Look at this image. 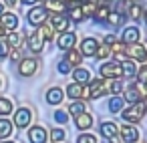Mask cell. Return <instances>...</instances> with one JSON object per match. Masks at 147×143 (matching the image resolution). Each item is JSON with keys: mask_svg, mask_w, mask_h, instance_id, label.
<instances>
[{"mask_svg": "<svg viewBox=\"0 0 147 143\" xmlns=\"http://www.w3.org/2000/svg\"><path fill=\"white\" fill-rule=\"evenodd\" d=\"M145 113H147V103H145V101H137V103H131V107L125 109L121 117H123L125 121H129V123H137V121L143 119Z\"/></svg>", "mask_w": 147, "mask_h": 143, "instance_id": "6da1fadb", "label": "cell"}, {"mask_svg": "<svg viewBox=\"0 0 147 143\" xmlns=\"http://www.w3.org/2000/svg\"><path fill=\"white\" fill-rule=\"evenodd\" d=\"M47 18H49V10L42 8V6H34V8L28 12V22H30L32 26H40V24H45Z\"/></svg>", "mask_w": 147, "mask_h": 143, "instance_id": "7a4b0ae2", "label": "cell"}, {"mask_svg": "<svg viewBox=\"0 0 147 143\" xmlns=\"http://www.w3.org/2000/svg\"><path fill=\"white\" fill-rule=\"evenodd\" d=\"M89 83L91 85L87 87V99H99V97H103L107 93L103 79H95V81H89Z\"/></svg>", "mask_w": 147, "mask_h": 143, "instance_id": "3957f363", "label": "cell"}, {"mask_svg": "<svg viewBox=\"0 0 147 143\" xmlns=\"http://www.w3.org/2000/svg\"><path fill=\"white\" fill-rule=\"evenodd\" d=\"M99 73L103 79H119L121 77V65L119 63H105L99 67Z\"/></svg>", "mask_w": 147, "mask_h": 143, "instance_id": "277c9868", "label": "cell"}, {"mask_svg": "<svg viewBox=\"0 0 147 143\" xmlns=\"http://www.w3.org/2000/svg\"><path fill=\"white\" fill-rule=\"evenodd\" d=\"M127 57L129 59H133V61H147V49L143 47V45H139V42H133V45H129L127 47Z\"/></svg>", "mask_w": 147, "mask_h": 143, "instance_id": "5b68a950", "label": "cell"}, {"mask_svg": "<svg viewBox=\"0 0 147 143\" xmlns=\"http://www.w3.org/2000/svg\"><path fill=\"white\" fill-rule=\"evenodd\" d=\"M49 18H51V26H53V30L65 32V30L69 28V18H67L65 14H55V12H51Z\"/></svg>", "mask_w": 147, "mask_h": 143, "instance_id": "8992f818", "label": "cell"}, {"mask_svg": "<svg viewBox=\"0 0 147 143\" xmlns=\"http://www.w3.org/2000/svg\"><path fill=\"white\" fill-rule=\"evenodd\" d=\"M30 119H32V113H30V109H26V107H20L18 111H16V115H14V125L16 127H28L30 125Z\"/></svg>", "mask_w": 147, "mask_h": 143, "instance_id": "52a82bcc", "label": "cell"}, {"mask_svg": "<svg viewBox=\"0 0 147 143\" xmlns=\"http://www.w3.org/2000/svg\"><path fill=\"white\" fill-rule=\"evenodd\" d=\"M119 133H121L123 141H127V143H135L139 139V129L135 125H123V127H119Z\"/></svg>", "mask_w": 147, "mask_h": 143, "instance_id": "ba28073f", "label": "cell"}, {"mask_svg": "<svg viewBox=\"0 0 147 143\" xmlns=\"http://www.w3.org/2000/svg\"><path fill=\"white\" fill-rule=\"evenodd\" d=\"M75 42H77V34L75 32H63L61 36H59V40H57V47L59 49H63V51H69V49H73L75 47Z\"/></svg>", "mask_w": 147, "mask_h": 143, "instance_id": "9c48e42d", "label": "cell"}, {"mask_svg": "<svg viewBox=\"0 0 147 143\" xmlns=\"http://www.w3.org/2000/svg\"><path fill=\"white\" fill-rule=\"evenodd\" d=\"M36 67H38V63L34 59H22L20 65H18V73L22 77H30V75L36 73Z\"/></svg>", "mask_w": 147, "mask_h": 143, "instance_id": "30bf717a", "label": "cell"}, {"mask_svg": "<svg viewBox=\"0 0 147 143\" xmlns=\"http://www.w3.org/2000/svg\"><path fill=\"white\" fill-rule=\"evenodd\" d=\"M47 131H45V127H40V125H34V127H30V131H28V141L30 143H47Z\"/></svg>", "mask_w": 147, "mask_h": 143, "instance_id": "8fae6325", "label": "cell"}, {"mask_svg": "<svg viewBox=\"0 0 147 143\" xmlns=\"http://www.w3.org/2000/svg\"><path fill=\"white\" fill-rule=\"evenodd\" d=\"M42 47H45V38H42V34H40L38 30H34L32 34H28V49H30L34 55L40 53Z\"/></svg>", "mask_w": 147, "mask_h": 143, "instance_id": "7c38bea8", "label": "cell"}, {"mask_svg": "<svg viewBox=\"0 0 147 143\" xmlns=\"http://www.w3.org/2000/svg\"><path fill=\"white\" fill-rule=\"evenodd\" d=\"M139 36H141V32H139L137 26H127V28L123 30L121 42H125V45H133V42H139Z\"/></svg>", "mask_w": 147, "mask_h": 143, "instance_id": "4fadbf2b", "label": "cell"}, {"mask_svg": "<svg viewBox=\"0 0 147 143\" xmlns=\"http://www.w3.org/2000/svg\"><path fill=\"white\" fill-rule=\"evenodd\" d=\"M97 49H99V42H97V38H85L83 42H81V55H87V57H95V53H97Z\"/></svg>", "mask_w": 147, "mask_h": 143, "instance_id": "5bb4252c", "label": "cell"}, {"mask_svg": "<svg viewBox=\"0 0 147 143\" xmlns=\"http://www.w3.org/2000/svg\"><path fill=\"white\" fill-rule=\"evenodd\" d=\"M75 125H77V129H81V131H87V129L93 125V115H89L87 111H85V113H81V115H77V119H75Z\"/></svg>", "mask_w": 147, "mask_h": 143, "instance_id": "9a60e30c", "label": "cell"}, {"mask_svg": "<svg viewBox=\"0 0 147 143\" xmlns=\"http://www.w3.org/2000/svg\"><path fill=\"white\" fill-rule=\"evenodd\" d=\"M125 51H127L125 42H119V40L111 47V55L115 57V61H117V63H119V61H127V53H125Z\"/></svg>", "mask_w": 147, "mask_h": 143, "instance_id": "2e32d148", "label": "cell"}, {"mask_svg": "<svg viewBox=\"0 0 147 143\" xmlns=\"http://www.w3.org/2000/svg\"><path fill=\"white\" fill-rule=\"evenodd\" d=\"M0 22H2V26L6 28V30H14L16 26H18V18H16V14H12V12H2V18H0Z\"/></svg>", "mask_w": 147, "mask_h": 143, "instance_id": "e0dca14e", "label": "cell"}, {"mask_svg": "<svg viewBox=\"0 0 147 143\" xmlns=\"http://www.w3.org/2000/svg\"><path fill=\"white\" fill-rule=\"evenodd\" d=\"M83 93H85V85H81V83H73L67 87L69 99H83Z\"/></svg>", "mask_w": 147, "mask_h": 143, "instance_id": "ac0fdd59", "label": "cell"}, {"mask_svg": "<svg viewBox=\"0 0 147 143\" xmlns=\"http://www.w3.org/2000/svg\"><path fill=\"white\" fill-rule=\"evenodd\" d=\"M117 133H119V127H117L115 123H111V121H105V123H101V135H103V137L111 139V137H115Z\"/></svg>", "mask_w": 147, "mask_h": 143, "instance_id": "d6986e66", "label": "cell"}, {"mask_svg": "<svg viewBox=\"0 0 147 143\" xmlns=\"http://www.w3.org/2000/svg\"><path fill=\"white\" fill-rule=\"evenodd\" d=\"M65 61H67L71 67H79L81 61H83V55H81L79 51H75V49H69L67 55H65Z\"/></svg>", "mask_w": 147, "mask_h": 143, "instance_id": "ffe728a7", "label": "cell"}, {"mask_svg": "<svg viewBox=\"0 0 147 143\" xmlns=\"http://www.w3.org/2000/svg\"><path fill=\"white\" fill-rule=\"evenodd\" d=\"M47 101H49L51 105H59V103L63 101V89H59V87L49 89V91H47Z\"/></svg>", "mask_w": 147, "mask_h": 143, "instance_id": "44dd1931", "label": "cell"}, {"mask_svg": "<svg viewBox=\"0 0 147 143\" xmlns=\"http://www.w3.org/2000/svg\"><path fill=\"white\" fill-rule=\"evenodd\" d=\"M47 10H51L55 14H63L67 10V4H65V0H49V2H47Z\"/></svg>", "mask_w": 147, "mask_h": 143, "instance_id": "7402d4cb", "label": "cell"}, {"mask_svg": "<svg viewBox=\"0 0 147 143\" xmlns=\"http://www.w3.org/2000/svg\"><path fill=\"white\" fill-rule=\"evenodd\" d=\"M73 79H75V83L85 85V83L91 81V73H89V69H75L73 71Z\"/></svg>", "mask_w": 147, "mask_h": 143, "instance_id": "603a6c76", "label": "cell"}, {"mask_svg": "<svg viewBox=\"0 0 147 143\" xmlns=\"http://www.w3.org/2000/svg\"><path fill=\"white\" fill-rule=\"evenodd\" d=\"M137 71H139V69L135 67L133 61H123V65H121V75H123V77H135Z\"/></svg>", "mask_w": 147, "mask_h": 143, "instance_id": "cb8c5ba5", "label": "cell"}, {"mask_svg": "<svg viewBox=\"0 0 147 143\" xmlns=\"http://www.w3.org/2000/svg\"><path fill=\"white\" fill-rule=\"evenodd\" d=\"M6 40H8V45L12 47V49H20V45H22V40H24V36L20 34V32H16V30H12L8 36H6Z\"/></svg>", "mask_w": 147, "mask_h": 143, "instance_id": "d4e9b609", "label": "cell"}, {"mask_svg": "<svg viewBox=\"0 0 147 143\" xmlns=\"http://www.w3.org/2000/svg\"><path fill=\"white\" fill-rule=\"evenodd\" d=\"M12 135V123L8 119H2L0 121V139H6Z\"/></svg>", "mask_w": 147, "mask_h": 143, "instance_id": "484cf974", "label": "cell"}, {"mask_svg": "<svg viewBox=\"0 0 147 143\" xmlns=\"http://www.w3.org/2000/svg\"><path fill=\"white\" fill-rule=\"evenodd\" d=\"M127 103H137V101H141V97H139V93H137V89H135V85H131V87H127V91H125V97H123Z\"/></svg>", "mask_w": 147, "mask_h": 143, "instance_id": "4316f807", "label": "cell"}, {"mask_svg": "<svg viewBox=\"0 0 147 143\" xmlns=\"http://www.w3.org/2000/svg\"><path fill=\"white\" fill-rule=\"evenodd\" d=\"M123 97H119V95H115L111 101H109V111L111 113H119V111H123Z\"/></svg>", "mask_w": 147, "mask_h": 143, "instance_id": "83f0119b", "label": "cell"}, {"mask_svg": "<svg viewBox=\"0 0 147 143\" xmlns=\"http://www.w3.org/2000/svg\"><path fill=\"white\" fill-rule=\"evenodd\" d=\"M109 12H111V10H109V6H107V4H103V6H97V10H95V14H93V16H95V20H99V22H105V20H107V16H109Z\"/></svg>", "mask_w": 147, "mask_h": 143, "instance_id": "f1b7e54d", "label": "cell"}, {"mask_svg": "<svg viewBox=\"0 0 147 143\" xmlns=\"http://www.w3.org/2000/svg\"><path fill=\"white\" fill-rule=\"evenodd\" d=\"M123 20H125V16H123L121 12H109V16H107V20H105V22H109L111 26H121V24H123Z\"/></svg>", "mask_w": 147, "mask_h": 143, "instance_id": "f546056e", "label": "cell"}, {"mask_svg": "<svg viewBox=\"0 0 147 143\" xmlns=\"http://www.w3.org/2000/svg\"><path fill=\"white\" fill-rule=\"evenodd\" d=\"M105 89H107V93L119 95V93L123 91V83H121L119 79H111V83H109V85H105Z\"/></svg>", "mask_w": 147, "mask_h": 143, "instance_id": "4dcf8cb0", "label": "cell"}, {"mask_svg": "<svg viewBox=\"0 0 147 143\" xmlns=\"http://www.w3.org/2000/svg\"><path fill=\"white\" fill-rule=\"evenodd\" d=\"M81 10H83V14H85V16H93V14H95V10H97V4H95V2H91V0H87V2H83V4H81Z\"/></svg>", "mask_w": 147, "mask_h": 143, "instance_id": "1f68e13d", "label": "cell"}, {"mask_svg": "<svg viewBox=\"0 0 147 143\" xmlns=\"http://www.w3.org/2000/svg\"><path fill=\"white\" fill-rule=\"evenodd\" d=\"M85 111H87V107H85L81 101L71 103V105H69V113H71V115H75V117H77V115H81V113H85Z\"/></svg>", "mask_w": 147, "mask_h": 143, "instance_id": "d6a6232c", "label": "cell"}, {"mask_svg": "<svg viewBox=\"0 0 147 143\" xmlns=\"http://www.w3.org/2000/svg\"><path fill=\"white\" fill-rule=\"evenodd\" d=\"M10 111H12V101L0 99V115H10Z\"/></svg>", "mask_w": 147, "mask_h": 143, "instance_id": "836d02e7", "label": "cell"}, {"mask_svg": "<svg viewBox=\"0 0 147 143\" xmlns=\"http://www.w3.org/2000/svg\"><path fill=\"white\" fill-rule=\"evenodd\" d=\"M38 32L42 34V38H45V40H53V38H55V34H53V26L40 24V26H38Z\"/></svg>", "mask_w": 147, "mask_h": 143, "instance_id": "e575fe53", "label": "cell"}, {"mask_svg": "<svg viewBox=\"0 0 147 143\" xmlns=\"http://www.w3.org/2000/svg\"><path fill=\"white\" fill-rule=\"evenodd\" d=\"M95 57H99V59H109V57H111V47H109V45L99 47L97 53H95Z\"/></svg>", "mask_w": 147, "mask_h": 143, "instance_id": "d590c367", "label": "cell"}, {"mask_svg": "<svg viewBox=\"0 0 147 143\" xmlns=\"http://www.w3.org/2000/svg\"><path fill=\"white\" fill-rule=\"evenodd\" d=\"M8 53H10V45H8V40H6L4 36H0V59H4Z\"/></svg>", "mask_w": 147, "mask_h": 143, "instance_id": "8d00e7d4", "label": "cell"}, {"mask_svg": "<svg viewBox=\"0 0 147 143\" xmlns=\"http://www.w3.org/2000/svg\"><path fill=\"white\" fill-rule=\"evenodd\" d=\"M141 14H143V8H141L139 4H133V6L129 8V16H131L133 20H139V18H141Z\"/></svg>", "mask_w": 147, "mask_h": 143, "instance_id": "74e56055", "label": "cell"}, {"mask_svg": "<svg viewBox=\"0 0 147 143\" xmlns=\"http://www.w3.org/2000/svg\"><path fill=\"white\" fill-rule=\"evenodd\" d=\"M83 18H85V14H83L81 6H75V8H71V20H75V22H81Z\"/></svg>", "mask_w": 147, "mask_h": 143, "instance_id": "f35d334b", "label": "cell"}, {"mask_svg": "<svg viewBox=\"0 0 147 143\" xmlns=\"http://www.w3.org/2000/svg\"><path fill=\"white\" fill-rule=\"evenodd\" d=\"M67 135H65V131L63 129H53L51 131V139H53V143H59V141H63Z\"/></svg>", "mask_w": 147, "mask_h": 143, "instance_id": "ab89813d", "label": "cell"}, {"mask_svg": "<svg viewBox=\"0 0 147 143\" xmlns=\"http://www.w3.org/2000/svg\"><path fill=\"white\" fill-rule=\"evenodd\" d=\"M77 143H97V139H95V135L85 133V135H81V137L77 139Z\"/></svg>", "mask_w": 147, "mask_h": 143, "instance_id": "60d3db41", "label": "cell"}, {"mask_svg": "<svg viewBox=\"0 0 147 143\" xmlns=\"http://www.w3.org/2000/svg\"><path fill=\"white\" fill-rule=\"evenodd\" d=\"M59 73H61V75H67V73H71V65H69L67 61H61V63H59Z\"/></svg>", "mask_w": 147, "mask_h": 143, "instance_id": "b9f144b4", "label": "cell"}, {"mask_svg": "<svg viewBox=\"0 0 147 143\" xmlns=\"http://www.w3.org/2000/svg\"><path fill=\"white\" fill-rule=\"evenodd\" d=\"M55 119H57L59 123H67V119H69V117H67V113H65V111H57V113H55Z\"/></svg>", "mask_w": 147, "mask_h": 143, "instance_id": "7bdbcfd3", "label": "cell"}, {"mask_svg": "<svg viewBox=\"0 0 147 143\" xmlns=\"http://www.w3.org/2000/svg\"><path fill=\"white\" fill-rule=\"evenodd\" d=\"M119 40V36H115V34H107L105 36V45H115Z\"/></svg>", "mask_w": 147, "mask_h": 143, "instance_id": "ee69618b", "label": "cell"}, {"mask_svg": "<svg viewBox=\"0 0 147 143\" xmlns=\"http://www.w3.org/2000/svg\"><path fill=\"white\" fill-rule=\"evenodd\" d=\"M8 55H10V59H12V61H20V51H18V49H10V53H8Z\"/></svg>", "mask_w": 147, "mask_h": 143, "instance_id": "f6af8a7d", "label": "cell"}, {"mask_svg": "<svg viewBox=\"0 0 147 143\" xmlns=\"http://www.w3.org/2000/svg\"><path fill=\"white\" fill-rule=\"evenodd\" d=\"M20 2H22V4H28V6H32L34 2H38V0H20Z\"/></svg>", "mask_w": 147, "mask_h": 143, "instance_id": "bcb514c9", "label": "cell"}, {"mask_svg": "<svg viewBox=\"0 0 147 143\" xmlns=\"http://www.w3.org/2000/svg\"><path fill=\"white\" fill-rule=\"evenodd\" d=\"M4 34H6V28L2 26V22H0V36H4Z\"/></svg>", "mask_w": 147, "mask_h": 143, "instance_id": "7dc6e473", "label": "cell"}, {"mask_svg": "<svg viewBox=\"0 0 147 143\" xmlns=\"http://www.w3.org/2000/svg\"><path fill=\"white\" fill-rule=\"evenodd\" d=\"M6 4H8V6H14V4H16V0H6Z\"/></svg>", "mask_w": 147, "mask_h": 143, "instance_id": "c3c4849f", "label": "cell"}, {"mask_svg": "<svg viewBox=\"0 0 147 143\" xmlns=\"http://www.w3.org/2000/svg\"><path fill=\"white\" fill-rule=\"evenodd\" d=\"M2 12H4V6H2V2H0V16H2Z\"/></svg>", "mask_w": 147, "mask_h": 143, "instance_id": "681fc988", "label": "cell"}, {"mask_svg": "<svg viewBox=\"0 0 147 143\" xmlns=\"http://www.w3.org/2000/svg\"><path fill=\"white\" fill-rule=\"evenodd\" d=\"M65 2H81V0H65Z\"/></svg>", "mask_w": 147, "mask_h": 143, "instance_id": "f907efd6", "label": "cell"}, {"mask_svg": "<svg viewBox=\"0 0 147 143\" xmlns=\"http://www.w3.org/2000/svg\"><path fill=\"white\" fill-rule=\"evenodd\" d=\"M143 18H145V24H147V12H145V16H143Z\"/></svg>", "mask_w": 147, "mask_h": 143, "instance_id": "816d5d0a", "label": "cell"}, {"mask_svg": "<svg viewBox=\"0 0 147 143\" xmlns=\"http://www.w3.org/2000/svg\"><path fill=\"white\" fill-rule=\"evenodd\" d=\"M2 143H14V141H2Z\"/></svg>", "mask_w": 147, "mask_h": 143, "instance_id": "f5cc1de1", "label": "cell"}, {"mask_svg": "<svg viewBox=\"0 0 147 143\" xmlns=\"http://www.w3.org/2000/svg\"><path fill=\"white\" fill-rule=\"evenodd\" d=\"M101 2H107V0H101Z\"/></svg>", "mask_w": 147, "mask_h": 143, "instance_id": "db71d44e", "label": "cell"}, {"mask_svg": "<svg viewBox=\"0 0 147 143\" xmlns=\"http://www.w3.org/2000/svg\"><path fill=\"white\" fill-rule=\"evenodd\" d=\"M135 143H137V141H135Z\"/></svg>", "mask_w": 147, "mask_h": 143, "instance_id": "11a10c76", "label": "cell"}]
</instances>
